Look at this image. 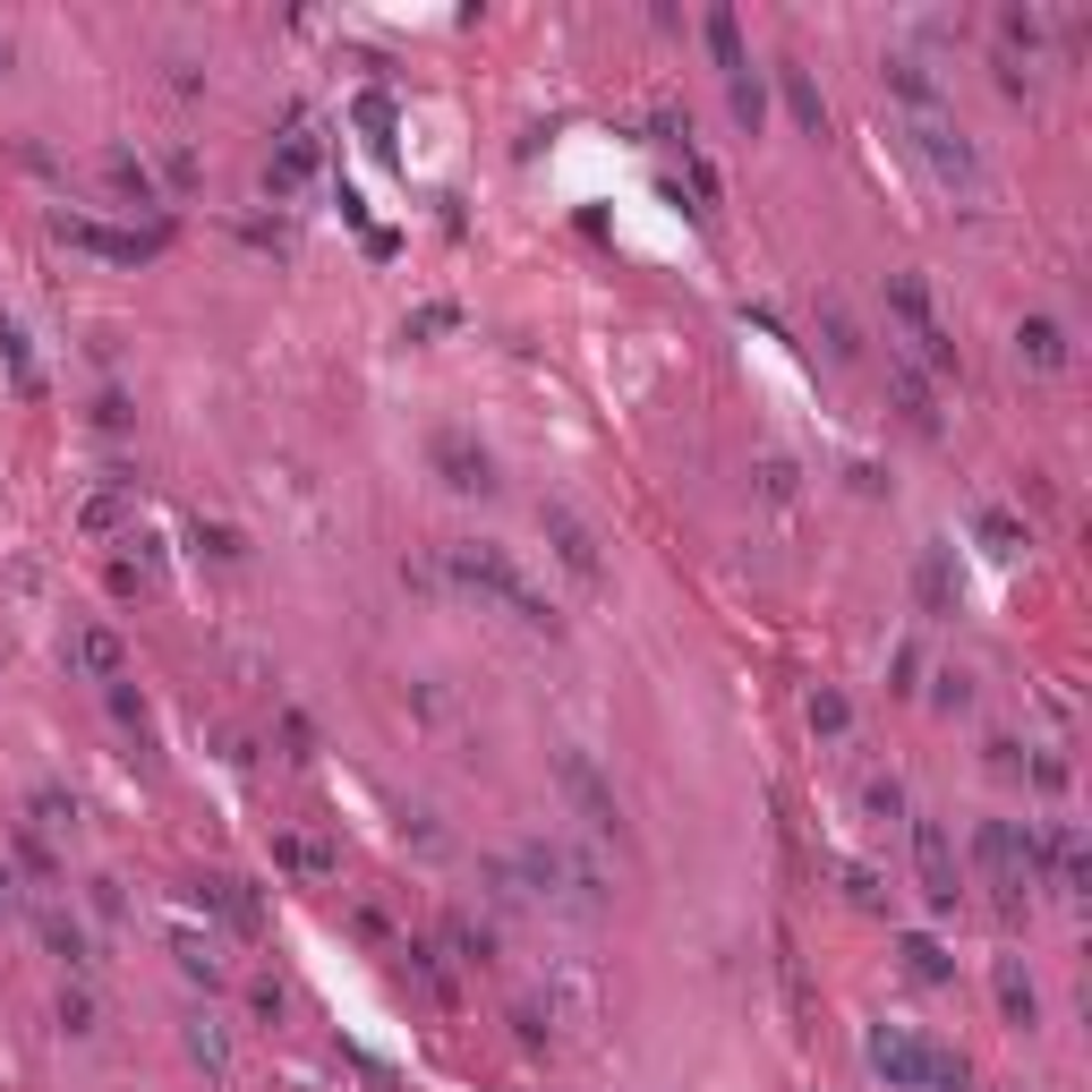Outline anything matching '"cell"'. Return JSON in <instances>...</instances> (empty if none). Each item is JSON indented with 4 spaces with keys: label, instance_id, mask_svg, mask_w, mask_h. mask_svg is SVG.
I'll return each mask as SVG.
<instances>
[{
    "label": "cell",
    "instance_id": "4",
    "mask_svg": "<svg viewBox=\"0 0 1092 1092\" xmlns=\"http://www.w3.org/2000/svg\"><path fill=\"white\" fill-rule=\"evenodd\" d=\"M1025 351L1041 358V367H1059V358H1067V342H1059V324H1025Z\"/></svg>",
    "mask_w": 1092,
    "mask_h": 1092
},
{
    "label": "cell",
    "instance_id": "5",
    "mask_svg": "<svg viewBox=\"0 0 1092 1092\" xmlns=\"http://www.w3.org/2000/svg\"><path fill=\"white\" fill-rule=\"evenodd\" d=\"M445 470H452V486H486V452L470 461L461 445H445Z\"/></svg>",
    "mask_w": 1092,
    "mask_h": 1092
},
{
    "label": "cell",
    "instance_id": "6",
    "mask_svg": "<svg viewBox=\"0 0 1092 1092\" xmlns=\"http://www.w3.org/2000/svg\"><path fill=\"white\" fill-rule=\"evenodd\" d=\"M77 657H86L95 675H111V666H120V649H111V632H86V641H77Z\"/></svg>",
    "mask_w": 1092,
    "mask_h": 1092
},
{
    "label": "cell",
    "instance_id": "3",
    "mask_svg": "<svg viewBox=\"0 0 1092 1092\" xmlns=\"http://www.w3.org/2000/svg\"><path fill=\"white\" fill-rule=\"evenodd\" d=\"M282 863L308 870V879H324V870H333V854H324V845H308V836H282Z\"/></svg>",
    "mask_w": 1092,
    "mask_h": 1092
},
{
    "label": "cell",
    "instance_id": "1",
    "mask_svg": "<svg viewBox=\"0 0 1092 1092\" xmlns=\"http://www.w3.org/2000/svg\"><path fill=\"white\" fill-rule=\"evenodd\" d=\"M870 1067L888 1075V1084H904V1092H922V1084H939V1067L948 1059H931L913 1032H870Z\"/></svg>",
    "mask_w": 1092,
    "mask_h": 1092
},
{
    "label": "cell",
    "instance_id": "2",
    "mask_svg": "<svg viewBox=\"0 0 1092 1092\" xmlns=\"http://www.w3.org/2000/svg\"><path fill=\"white\" fill-rule=\"evenodd\" d=\"M922 870H931V897L956 904V870H948V836L939 828H922Z\"/></svg>",
    "mask_w": 1092,
    "mask_h": 1092
},
{
    "label": "cell",
    "instance_id": "7",
    "mask_svg": "<svg viewBox=\"0 0 1092 1092\" xmlns=\"http://www.w3.org/2000/svg\"><path fill=\"white\" fill-rule=\"evenodd\" d=\"M308 162H317V137H308V129H290V146H282V180H299Z\"/></svg>",
    "mask_w": 1092,
    "mask_h": 1092
}]
</instances>
